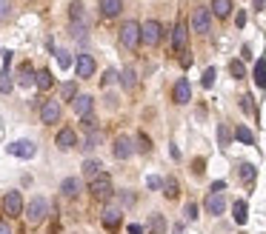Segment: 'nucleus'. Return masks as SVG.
<instances>
[{"label": "nucleus", "instance_id": "obj_1", "mask_svg": "<svg viewBox=\"0 0 266 234\" xmlns=\"http://www.w3.org/2000/svg\"><path fill=\"white\" fill-rule=\"evenodd\" d=\"M138 43H141V23L126 20L123 26H120V46H123L126 52H135Z\"/></svg>", "mask_w": 266, "mask_h": 234}, {"label": "nucleus", "instance_id": "obj_2", "mask_svg": "<svg viewBox=\"0 0 266 234\" xmlns=\"http://www.w3.org/2000/svg\"><path fill=\"white\" fill-rule=\"evenodd\" d=\"M89 194H92V200H98V203L109 200L112 197V177L109 174H98L95 180H89Z\"/></svg>", "mask_w": 266, "mask_h": 234}, {"label": "nucleus", "instance_id": "obj_3", "mask_svg": "<svg viewBox=\"0 0 266 234\" xmlns=\"http://www.w3.org/2000/svg\"><path fill=\"white\" fill-rule=\"evenodd\" d=\"M46 214H49V203H46L43 197H35V200H32V203L26 206V220H29L32 225L43 223Z\"/></svg>", "mask_w": 266, "mask_h": 234}, {"label": "nucleus", "instance_id": "obj_4", "mask_svg": "<svg viewBox=\"0 0 266 234\" xmlns=\"http://www.w3.org/2000/svg\"><path fill=\"white\" fill-rule=\"evenodd\" d=\"M160 37H163V26H160V20H146L141 26V40L146 46H158Z\"/></svg>", "mask_w": 266, "mask_h": 234}, {"label": "nucleus", "instance_id": "obj_5", "mask_svg": "<svg viewBox=\"0 0 266 234\" xmlns=\"http://www.w3.org/2000/svg\"><path fill=\"white\" fill-rule=\"evenodd\" d=\"M209 26H212V12L204 9V6L192 12V32H197V35H206V32H209Z\"/></svg>", "mask_w": 266, "mask_h": 234}, {"label": "nucleus", "instance_id": "obj_6", "mask_svg": "<svg viewBox=\"0 0 266 234\" xmlns=\"http://www.w3.org/2000/svg\"><path fill=\"white\" fill-rule=\"evenodd\" d=\"M204 208H206V214L221 217L226 211V197H223L221 191H209V197L204 200Z\"/></svg>", "mask_w": 266, "mask_h": 234}, {"label": "nucleus", "instance_id": "obj_7", "mask_svg": "<svg viewBox=\"0 0 266 234\" xmlns=\"http://www.w3.org/2000/svg\"><path fill=\"white\" fill-rule=\"evenodd\" d=\"M3 211L9 217H20V211H23V197H20V191H6V197H3Z\"/></svg>", "mask_w": 266, "mask_h": 234}, {"label": "nucleus", "instance_id": "obj_8", "mask_svg": "<svg viewBox=\"0 0 266 234\" xmlns=\"http://www.w3.org/2000/svg\"><path fill=\"white\" fill-rule=\"evenodd\" d=\"M172 97H175L177 106H186L189 100H192V86H189L186 77H180V80L175 83V92H172Z\"/></svg>", "mask_w": 266, "mask_h": 234}, {"label": "nucleus", "instance_id": "obj_9", "mask_svg": "<svg viewBox=\"0 0 266 234\" xmlns=\"http://www.w3.org/2000/svg\"><path fill=\"white\" fill-rule=\"evenodd\" d=\"M186 40H189L186 23H177V26L172 29V49H175V52H186Z\"/></svg>", "mask_w": 266, "mask_h": 234}, {"label": "nucleus", "instance_id": "obj_10", "mask_svg": "<svg viewBox=\"0 0 266 234\" xmlns=\"http://www.w3.org/2000/svg\"><path fill=\"white\" fill-rule=\"evenodd\" d=\"M9 151L15 157H23V160H29V157H35V143H32V140H18V143H12L9 146Z\"/></svg>", "mask_w": 266, "mask_h": 234}, {"label": "nucleus", "instance_id": "obj_11", "mask_svg": "<svg viewBox=\"0 0 266 234\" xmlns=\"http://www.w3.org/2000/svg\"><path fill=\"white\" fill-rule=\"evenodd\" d=\"M120 220H123V214H120V208H106V211H103V228H106V231H117V228H120Z\"/></svg>", "mask_w": 266, "mask_h": 234}, {"label": "nucleus", "instance_id": "obj_12", "mask_svg": "<svg viewBox=\"0 0 266 234\" xmlns=\"http://www.w3.org/2000/svg\"><path fill=\"white\" fill-rule=\"evenodd\" d=\"M54 143H57L60 151H69V148H75V143H78V134H75L72 129H60L57 137H54Z\"/></svg>", "mask_w": 266, "mask_h": 234}, {"label": "nucleus", "instance_id": "obj_13", "mask_svg": "<svg viewBox=\"0 0 266 234\" xmlns=\"http://www.w3.org/2000/svg\"><path fill=\"white\" fill-rule=\"evenodd\" d=\"M112 154H115L117 160H129V157H132V140L129 137H117L115 146H112Z\"/></svg>", "mask_w": 266, "mask_h": 234}, {"label": "nucleus", "instance_id": "obj_14", "mask_svg": "<svg viewBox=\"0 0 266 234\" xmlns=\"http://www.w3.org/2000/svg\"><path fill=\"white\" fill-rule=\"evenodd\" d=\"M92 106H95V97L92 95H78L75 100H72V109L83 117V114H92Z\"/></svg>", "mask_w": 266, "mask_h": 234}, {"label": "nucleus", "instance_id": "obj_15", "mask_svg": "<svg viewBox=\"0 0 266 234\" xmlns=\"http://www.w3.org/2000/svg\"><path fill=\"white\" fill-rule=\"evenodd\" d=\"M40 120L43 123H57L60 120V106L54 103V100H46L43 109H40Z\"/></svg>", "mask_w": 266, "mask_h": 234}, {"label": "nucleus", "instance_id": "obj_16", "mask_svg": "<svg viewBox=\"0 0 266 234\" xmlns=\"http://www.w3.org/2000/svg\"><path fill=\"white\" fill-rule=\"evenodd\" d=\"M92 74H95V57L78 54V77H92Z\"/></svg>", "mask_w": 266, "mask_h": 234}, {"label": "nucleus", "instance_id": "obj_17", "mask_svg": "<svg viewBox=\"0 0 266 234\" xmlns=\"http://www.w3.org/2000/svg\"><path fill=\"white\" fill-rule=\"evenodd\" d=\"M80 189H83V183H80L78 177H66V180L60 183V194H63V197H69V200L78 197Z\"/></svg>", "mask_w": 266, "mask_h": 234}, {"label": "nucleus", "instance_id": "obj_18", "mask_svg": "<svg viewBox=\"0 0 266 234\" xmlns=\"http://www.w3.org/2000/svg\"><path fill=\"white\" fill-rule=\"evenodd\" d=\"M100 12L103 18H117L123 12V0H100Z\"/></svg>", "mask_w": 266, "mask_h": 234}, {"label": "nucleus", "instance_id": "obj_19", "mask_svg": "<svg viewBox=\"0 0 266 234\" xmlns=\"http://www.w3.org/2000/svg\"><path fill=\"white\" fill-rule=\"evenodd\" d=\"M69 18H72V23H89L86 20V6L80 3V0H75L69 6Z\"/></svg>", "mask_w": 266, "mask_h": 234}, {"label": "nucleus", "instance_id": "obj_20", "mask_svg": "<svg viewBox=\"0 0 266 234\" xmlns=\"http://www.w3.org/2000/svg\"><path fill=\"white\" fill-rule=\"evenodd\" d=\"M215 18H229L232 12V0H212V9H209Z\"/></svg>", "mask_w": 266, "mask_h": 234}, {"label": "nucleus", "instance_id": "obj_21", "mask_svg": "<svg viewBox=\"0 0 266 234\" xmlns=\"http://www.w3.org/2000/svg\"><path fill=\"white\" fill-rule=\"evenodd\" d=\"M255 83L257 89H266V57H260L255 63Z\"/></svg>", "mask_w": 266, "mask_h": 234}, {"label": "nucleus", "instance_id": "obj_22", "mask_svg": "<svg viewBox=\"0 0 266 234\" xmlns=\"http://www.w3.org/2000/svg\"><path fill=\"white\" fill-rule=\"evenodd\" d=\"M18 80H20V86H32V83H35V71H32V66H29V63H23V66H20Z\"/></svg>", "mask_w": 266, "mask_h": 234}, {"label": "nucleus", "instance_id": "obj_23", "mask_svg": "<svg viewBox=\"0 0 266 234\" xmlns=\"http://www.w3.org/2000/svg\"><path fill=\"white\" fill-rule=\"evenodd\" d=\"M35 83L43 89V92H49V89H52V83H54V80H52V71H49V69L37 71V74H35Z\"/></svg>", "mask_w": 266, "mask_h": 234}, {"label": "nucleus", "instance_id": "obj_24", "mask_svg": "<svg viewBox=\"0 0 266 234\" xmlns=\"http://www.w3.org/2000/svg\"><path fill=\"white\" fill-rule=\"evenodd\" d=\"M120 83H123V89H129V92L138 86V74H135L132 66H129V69H123V74H120Z\"/></svg>", "mask_w": 266, "mask_h": 234}, {"label": "nucleus", "instance_id": "obj_25", "mask_svg": "<svg viewBox=\"0 0 266 234\" xmlns=\"http://www.w3.org/2000/svg\"><path fill=\"white\" fill-rule=\"evenodd\" d=\"M232 211H235V223L238 225H243L246 223V203H243V200H235V206H232Z\"/></svg>", "mask_w": 266, "mask_h": 234}, {"label": "nucleus", "instance_id": "obj_26", "mask_svg": "<svg viewBox=\"0 0 266 234\" xmlns=\"http://www.w3.org/2000/svg\"><path fill=\"white\" fill-rule=\"evenodd\" d=\"M235 137H238L240 143H246V146H255V134H252L246 126H238V129H235Z\"/></svg>", "mask_w": 266, "mask_h": 234}, {"label": "nucleus", "instance_id": "obj_27", "mask_svg": "<svg viewBox=\"0 0 266 234\" xmlns=\"http://www.w3.org/2000/svg\"><path fill=\"white\" fill-rule=\"evenodd\" d=\"M149 231H152V234H163V231H166V220H163L160 214H152V220H149Z\"/></svg>", "mask_w": 266, "mask_h": 234}, {"label": "nucleus", "instance_id": "obj_28", "mask_svg": "<svg viewBox=\"0 0 266 234\" xmlns=\"http://www.w3.org/2000/svg\"><path fill=\"white\" fill-rule=\"evenodd\" d=\"M83 174H86L89 180H95V177L100 174V163L98 160H86V163H83Z\"/></svg>", "mask_w": 266, "mask_h": 234}, {"label": "nucleus", "instance_id": "obj_29", "mask_svg": "<svg viewBox=\"0 0 266 234\" xmlns=\"http://www.w3.org/2000/svg\"><path fill=\"white\" fill-rule=\"evenodd\" d=\"M255 166H252V163H240V180H243V183H252V180H255Z\"/></svg>", "mask_w": 266, "mask_h": 234}, {"label": "nucleus", "instance_id": "obj_30", "mask_svg": "<svg viewBox=\"0 0 266 234\" xmlns=\"http://www.w3.org/2000/svg\"><path fill=\"white\" fill-rule=\"evenodd\" d=\"M86 29H89V23H69V35L75 37V40H83Z\"/></svg>", "mask_w": 266, "mask_h": 234}, {"label": "nucleus", "instance_id": "obj_31", "mask_svg": "<svg viewBox=\"0 0 266 234\" xmlns=\"http://www.w3.org/2000/svg\"><path fill=\"white\" fill-rule=\"evenodd\" d=\"M229 71H232V77H235V80L246 77V66H243L240 60H232V63H229Z\"/></svg>", "mask_w": 266, "mask_h": 234}, {"label": "nucleus", "instance_id": "obj_32", "mask_svg": "<svg viewBox=\"0 0 266 234\" xmlns=\"http://www.w3.org/2000/svg\"><path fill=\"white\" fill-rule=\"evenodd\" d=\"M117 77H120V74H117L115 69H106V71H103V77H100V86L109 89L112 83H117Z\"/></svg>", "mask_w": 266, "mask_h": 234}, {"label": "nucleus", "instance_id": "obj_33", "mask_svg": "<svg viewBox=\"0 0 266 234\" xmlns=\"http://www.w3.org/2000/svg\"><path fill=\"white\" fill-rule=\"evenodd\" d=\"M163 194H166L169 200H175V197H177V180H175V177H169V180L163 183Z\"/></svg>", "mask_w": 266, "mask_h": 234}, {"label": "nucleus", "instance_id": "obj_34", "mask_svg": "<svg viewBox=\"0 0 266 234\" xmlns=\"http://www.w3.org/2000/svg\"><path fill=\"white\" fill-rule=\"evenodd\" d=\"M54 54H57V63H60V69H69L72 63H75V57H72L66 49H60V52H54Z\"/></svg>", "mask_w": 266, "mask_h": 234}, {"label": "nucleus", "instance_id": "obj_35", "mask_svg": "<svg viewBox=\"0 0 266 234\" xmlns=\"http://www.w3.org/2000/svg\"><path fill=\"white\" fill-rule=\"evenodd\" d=\"M80 123H83V129H86V131H98V120H95V114H83Z\"/></svg>", "mask_w": 266, "mask_h": 234}, {"label": "nucleus", "instance_id": "obj_36", "mask_svg": "<svg viewBox=\"0 0 266 234\" xmlns=\"http://www.w3.org/2000/svg\"><path fill=\"white\" fill-rule=\"evenodd\" d=\"M229 129H226V123H221V126H218V140H221V146H229Z\"/></svg>", "mask_w": 266, "mask_h": 234}, {"label": "nucleus", "instance_id": "obj_37", "mask_svg": "<svg viewBox=\"0 0 266 234\" xmlns=\"http://www.w3.org/2000/svg\"><path fill=\"white\" fill-rule=\"evenodd\" d=\"M0 92H12V80H9V69L0 71Z\"/></svg>", "mask_w": 266, "mask_h": 234}, {"label": "nucleus", "instance_id": "obj_38", "mask_svg": "<svg viewBox=\"0 0 266 234\" xmlns=\"http://www.w3.org/2000/svg\"><path fill=\"white\" fill-rule=\"evenodd\" d=\"M75 97H78V86L75 83H66L63 86V100H75Z\"/></svg>", "mask_w": 266, "mask_h": 234}, {"label": "nucleus", "instance_id": "obj_39", "mask_svg": "<svg viewBox=\"0 0 266 234\" xmlns=\"http://www.w3.org/2000/svg\"><path fill=\"white\" fill-rule=\"evenodd\" d=\"M138 143H141V146H138V148H141V151H152V140L146 137L143 131H141V134H138Z\"/></svg>", "mask_w": 266, "mask_h": 234}, {"label": "nucleus", "instance_id": "obj_40", "mask_svg": "<svg viewBox=\"0 0 266 234\" xmlns=\"http://www.w3.org/2000/svg\"><path fill=\"white\" fill-rule=\"evenodd\" d=\"M240 109H243V112H255V103H252V97L249 95L240 97Z\"/></svg>", "mask_w": 266, "mask_h": 234}, {"label": "nucleus", "instance_id": "obj_41", "mask_svg": "<svg viewBox=\"0 0 266 234\" xmlns=\"http://www.w3.org/2000/svg\"><path fill=\"white\" fill-rule=\"evenodd\" d=\"M9 9H12V3H9V0H0V23H3V20L9 18Z\"/></svg>", "mask_w": 266, "mask_h": 234}, {"label": "nucleus", "instance_id": "obj_42", "mask_svg": "<svg viewBox=\"0 0 266 234\" xmlns=\"http://www.w3.org/2000/svg\"><path fill=\"white\" fill-rule=\"evenodd\" d=\"M215 74H218L215 69H206V71H204V89H209V86L215 83Z\"/></svg>", "mask_w": 266, "mask_h": 234}, {"label": "nucleus", "instance_id": "obj_43", "mask_svg": "<svg viewBox=\"0 0 266 234\" xmlns=\"http://www.w3.org/2000/svg\"><path fill=\"white\" fill-rule=\"evenodd\" d=\"M98 140H100V134L92 131V137H86V148H98Z\"/></svg>", "mask_w": 266, "mask_h": 234}, {"label": "nucleus", "instance_id": "obj_44", "mask_svg": "<svg viewBox=\"0 0 266 234\" xmlns=\"http://www.w3.org/2000/svg\"><path fill=\"white\" fill-rule=\"evenodd\" d=\"M186 220H197V206L195 203H189L186 206Z\"/></svg>", "mask_w": 266, "mask_h": 234}, {"label": "nucleus", "instance_id": "obj_45", "mask_svg": "<svg viewBox=\"0 0 266 234\" xmlns=\"http://www.w3.org/2000/svg\"><path fill=\"white\" fill-rule=\"evenodd\" d=\"M149 189H163V180H160V177H149Z\"/></svg>", "mask_w": 266, "mask_h": 234}, {"label": "nucleus", "instance_id": "obj_46", "mask_svg": "<svg viewBox=\"0 0 266 234\" xmlns=\"http://www.w3.org/2000/svg\"><path fill=\"white\" fill-rule=\"evenodd\" d=\"M120 200H123L126 206H132V203H135V194H132V191H123V194H120Z\"/></svg>", "mask_w": 266, "mask_h": 234}, {"label": "nucleus", "instance_id": "obj_47", "mask_svg": "<svg viewBox=\"0 0 266 234\" xmlns=\"http://www.w3.org/2000/svg\"><path fill=\"white\" fill-rule=\"evenodd\" d=\"M0 234H12V225L6 220H0Z\"/></svg>", "mask_w": 266, "mask_h": 234}, {"label": "nucleus", "instance_id": "obj_48", "mask_svg": "<svg viewBox=\"0 0 266 234\" xmlns=\"http://www.w3.org/2000/svg\"><path fill=\"white\" fill-rule=\"evenodd\" d=\"M129 234H143V225L132 223V225H129Z\"/></svg>", "mask_w": 266, "mask_h": 234}, {"label": "nucleus", "instance_id": "obj_49", "mask_svg": "<svg viewBox=\"0 0 266 234\" xmlns=\"http://www.w3.org/2000/svg\"><path fill=\"white\" fill-rule=\"evenodd\" d=\"M235 23H238V26H243V23H246V15H243V12H238V18H235Z\"/></svg>", "mask_w": 266, "mask_h": 234}, {"label": "nucleus", "instance_id": "obj_50", "mask_svg": "<svg viewBox=\"0 0 266 234\" xmlns=\"http://www.w3.org/2000/svg\"><path fill=\"white\" fill-rule=\"evenodd\" d=\"M266 6V0H255V9H263Z\"/></svg>", "mask_w": 266, "mask_h": 234}]
</instances>
